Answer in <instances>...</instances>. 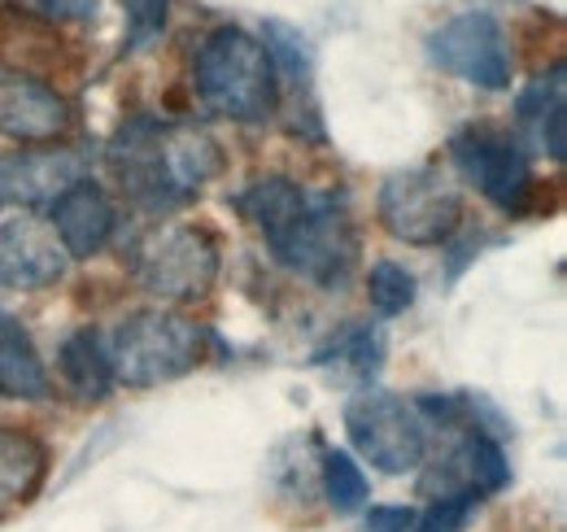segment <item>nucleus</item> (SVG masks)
Wrapping results in <instances>:
<instances>
[{
  "label": "nucleus",
  "instance_id": "19",
  "mask_svg": "<svg viewBox=\"0 0 567 532\" xmlns=\"http://www.w3.org/2000/svg\"><path fill=\"white\" fill-rule=\"evenodd\" d=\"M323 498L337 515H354L367 507V475L346 450H328L323 454Z\"/></svg>",
  "mask_w": 567,
  "mask_h": 532
},
{
  "label": "nucleus",
  "instance_id": "12",
  "mask_svg": "<svg viewBox=\"0 0 567 532\" xmlns=\"http://www.w3.org/2000/svg\"><path fill=\"white\" fill-rule=\"evenodd\" d=\"M114 223H118V214H114L110 197L92 180H79L53 201V223L49 227L58 232L66 258H96L110 245Z\"/></svg>",
  "mask_w": 567,
  "mask_h": 532
},
{
  "label": "nucleus",
  "instance_id": "17",
  "mask_svg": "<svg viewBox=\"0 0 567 532\" xmlns=\"http://www.w3.org/2000/svg\"><path fill=\"white\" fill-rule=\"evenodd\" d=\"M380 354H384V345H380V332H375V328H350L332 349H323L315 362H319V367H332L337 376L362 385V380H371V376L380 371Z\"/></svg>",
  "mask_w": 567,
  "mask_h": 532
},
{
  "label": "nucleus",
  "instance_id": "6",
  "mask_svg": "<svg viewBox=\"0 0 567 532\" xmlns=\"http://www.w3.org/2000/svg\"><path fill=\"white\" fill-rule=\"evenodd\" d=\"M346 432L358 454L384 475H406L427 454L424 415L415 410V401L384 389H367L346 406Z\"/></svg>",
  "mask_w": 567,
  "mask_h": 532
},
{
  "label": "nucleus",
  "instance_id": "14",
  "mask_svg": "<svg viewBox=\"0 0 567 532\" xmlns=\"http://www.w3.org/2000/svg\"><path fill=\"white\" fill-rule=\"evenodd\" d=\"M0 398H13V401L49 398V371H44L31 336L22 332V324H13V319L0 328Z\"/></svg>",
  "mask_w": 567,
  "mask_h": 532
},
{
  "label": "nucleus",
  "instance_id": "7",
  "mask_svg": "<svg viewBox=\"0 0 567 532\" xmlns=\"http://www.w3.org/2000/svg\"><path fill=\"white\" fill-rule=\"evenodd\" d=\"M427 58L481 92L511 88V44H506L502 22L485 9H467L441 22L427 35Z\"/></svg>",
  "mask_w": 567,
  "mask_h": 532
},
{
  "label": "nucleus",
  "instance_id": "20",
  "mask_svg": "<svg viewBox=\"0 0 567 532\" xmlns=\"http://www.w3.org/2000/svg\"><path fill=\"white\" fill-rule=\"evenodd\" d=\"M367 301L375 315L398 319L415 306V275L398 263H375L367 275Z\"/></svg>",
  "mask_w": 567,
  "mask_h": 532
},
{
  "label": "nucleus",
  "instance_id": "5",
  "mask_svg": "<svg viewBox=\"0 0 567 532\" xmlns=\"http://www.w3.org/2000/svg\"><path fill=\"white\" fill-rule=\"evenodd\" d=\"M380 223L402 245H445L463 223V193L436 166L398 171L380 188Z\"/></svg>",
  "mask_w": 567,
  "mask_h": 532
},
{
  "label": "nucleus",
  "instance_id": "22",
  "mask_svg": "<svg viewBox=\"0 0 567 532\" xmlns=\"http://www.w3.org/2000/svg\"><path fill=\"white\" fill-rule=\"evenodd\" d=\"M127 22H132V49H144L153 35L166 27V0H123Z\"/></svg>",
  "mask_w": 567,
  "mask_h": 532
},
{
  "label": "nucleus",
  "instance_id": "21",
  "mask_svg": "<svg viewBox=\"0 0 567 532\" xmlns=\"http://www.w3.org/2000/svg\"><path fill=\"white\" fill-rule=\"evenodd\" d=\"M481 498L476 493H454V498H432L424 511L411 515V524L402 532H463L467 520L476 515Z\"/></svg>",
  "mask_w": 567,
  "mask_h": 532
},
{
  "label": "nucleus",
  "instance_id": "3",
  "mask_svg": "<svg viewBox=\"0 0 567 532\" xmlns=\"http://www.w3.org/2000/svg\"><path fill=\"white\" fill-rule=\"evenodd\" d=\"M105 358H110L114 385H127V389L171 385L206 358V332L184 315L141 310L114 328Z\"/></svg>",
  "mask_w": 567,
  "mask_h": 532
},
{
  "label": "nucleus",
  "instance_id": "1",
  "mask_svg": "<svg viewBox=\"0 0 567 532\" xmlns=\"http://www.w3.org/2000/svg\"><path fill=\"white\" fill-rule=\"evenodd\" d=\"M236 209L262 232L271 258L284 270L319 288H337L350 275L358 258V227L341 193H310L297 180L262 175L236 197Z\"/></svg>",
  "mask_w": 567,
  "mask_h": 532
},
{
  "label": "nucleus",
  "instance_id": "13",
  "mask_svg": "<svg viewBox=\"0 0 567 532\" xmlns=\"http://www.w3.org/2000/svg\"><path fill=\"white\" fill-rule=\"evenodd\" d=\"M506 480H511V467H506L502 446H497L494 437H485V432H472V437L445 459V467H441L436 475H427L424 493H436V498L476 493V498H485V493L502 489Z\"/></svg>",
  "mask_w": 567,
  "mask_h": 532
},
{
  "label": "nucleus",
  "instance_id": "23",
  "mask_svg": "<svg viewBox=\"0 0 567 532\" xmlns=\"http://www.w3.org/2000/svg\"><path fill=\"white\" fill-rule=\"evenodd\" d=\"M22 4L49 22H87V18H96L101 0H22Z\"/></svg>",
  "mask_w": 567,
  "mask_h": 532
},
{
  "label": "nucleus",
  "instance_id": "16",
  "mask_svg": "<svg viewBox=\"0 0 567 532\" xmlns=\"http://www.w3.org/2000/svg\"><path fill=\"white\" fill-rule=\"evenodd\" d=\"M44 446L27 432H13V428H0V511L27 502L40 480H44Z\"/></svg>",
  "mask_w": 567,
  "mask_h": 532
},
{
  "label": "nucleus",
  "instance_id": "2",
  "mask_svg": "<svg viewBox=\"0 0 567 532\" xmlns=\"http://www.w3.org/2000/svg\"><path fill=\"white\" fill-rule=\"evenodd\" d=\"M193 83L206 110L231 123H267L280 105V74L262 40L240 27H218L206 35L193 62Z\"/></svg>",
  "mask_w": 567,
  "mask_h": 532
},
{
  "label": "nucleus",
  "instance_id": "10",
  "mask_svg": "<svg viewBox=\"0 0 567 532\" xmlns=\"http://www.w3.org/2000/svg\"><path fill=\"white\" fill-rule=\"evenodd\" d=\"M83 180V157L71 149H13L0 153V205H53Z\"/></svg>",
  "mask_w": 567,
  "mask_h": 532
},
{
  "label": "nucleus",
  "instance_id": "15",
  "mask_svg": "<svg viewBox=\"0 0 567 532\" xmlns=\"http://www.w3.org/2000/svg\"><path fill=\"white\" fill-rule=\"evenodd\" d=\"M58 371L79 401H105L114 389V371L96 332H71L58 349Z\"/></svg>",
  "mask_w": 567,
  "mask_h": 532
},
{
  "label": "nucleus",
  "instance_id": "4",
  "mask_svg": "<svg viewBox=\"0 0 567 532\" xmlns=\"http://www.w3.org/2000/svg\"><path fill=\"white\" fill-rule=\"evenodd\" d=\"M132 275L162 301H197L218 279V241L193 223H162L132 245Z\"/></svg>",
  "mask_w": 567,
  "mask_h": 532
},
{
  "label": "nucleus",
  "instance_id": "8",
  "mask_svg": "<svg viewBox=\"0 0 567 532\" xmlns=\"http://www.w3.org/2000/svg\"><path fill=\"white\" fill-rule=\"evenodd\" d=\"M450 157H454L458 175L467 184H476V193L485 201H494L497 209L519 214L528 205L533 171H528L524 149L511 135L489 132V127H467V132H458L450 140Z\"/></svg>",
  "mask_w": 567,
  "mask_h": 532
},
{
  "label": "nucleus",
  "instance_id": "24",
  "mask_svg": "<svg viewBox=\"0 0 567 532\" xmlns=\"http://www.w3.org/2000/svg\"><path fill=\"white\" fill-rule=\"evenodd\" d=\"M4 324H9V315H0V328H4Z\"/></svg>",
  "mask_w": 567,
  "mask_h": 532
},
{
  "label": "nucleus",
  "instance_id": "9",
  "mask_svg": "<svg viewBox=\"0 0 567 532\" xmlns=\"http://www.w3.org/2000/svg\"><path fill=\"white\" fill-rule=\"evenodd\" d=\"M71 132V105L22 70H0V135L18 144H53Z\"/></svg>",
  "mask_w": 567,
  "mask_h": 532
},
{
  "label": "nucleus",
  "instance_id": "18",
  "mask_svg": "<svg viewBox=\"0 0 567 532\" xmlns=\"http://www.w3.org/2000/svg\"><path fill=\"white\" fill-rule=\"evenodd\" d=\"M262 49H267V58H271V66L280 74V83L288 88H310V49H306V35L297 31V27H288V22H267V40H262Z\"/></svg>",
  "mask_w": 567,
  "mask_h": 532
},
{
  "label": "nucleus",
  "instance_id": "11",
  "mask_svg": "<svg viewBox=\"0 0 567 532\" xmlns=\"http://www.w3.org/2000/svg\"><path fill=\"white\" fill-rule=\"evenodd\" d=\"M66 275V249L58 232L40 218H9L0 223V284L9 288H49Z\"/></svg>",
  "mask_w": 567,
  "mask_h": 532
}]
</instances>
